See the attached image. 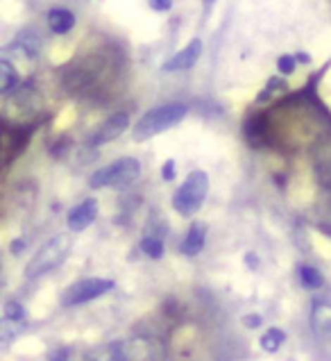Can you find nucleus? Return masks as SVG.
<instances>
[{"label": "nucleus", "mask_w": 331, "mask_h": 361, "mask_svg": "<svg viewBox=\"0 0 331 361\" xmlns=\"http://www.w3.org/2000/svg\"><path fill=\"white\" fill-rule=\"evenodd\" d=\"M186 111L189 109H186V105H182V102H168V105L150 109L146 116H141L137 128H134V139L146 141V139L157 137L163 130H170L186 116Z\"/></svg>", "instance_id": "1"}, {"label": "nucleus", "mask_w": 331, "mask_h": 361, "mask_svg": "<svg viewBox=\"0 0 331 361\" xmlns=\"http://www.w3.org/2000/svg\"><path fill=\"white\" fill-rule=\"evenodd\" d=\"M70 247H73V241H70L68 234H57V236H53V239H48L44 245L39 247L32 259H30V264L25 268V277L32 280V277H41V275L50 273L53 268H57L61 262L66 259Z\"/></svg>", "instance_id": "2"}, {"label": "nucleus", "mask_w": 331, "mask_h": 361, "mask_svg": "<svg viewBox=\"0 0 331 361\" xmlns=\"http://www.w3.org/2000/svg\"><path fill=\"white\" fill-rule=\"evenodd\" d=\"M206 193H209V178H206V173L193 171V173H189V178L184 180L182 187L175 191L173 207L177 214L189 219V216H193L204 204Z\"/></svg>", "instance_id": "3"}, {"label": "nucleus", "mask_w": 331, "mask_h": 361, "mask_svg": "<svg viewBox=\"0 0 331 361\" xmlns=\"http://www.w3.org/2000/svg\"><path fill=\"white\" fill-rule=\"evenodd\" d=\"M141 175V164L134 157H120L109 166L100 169L91 175L89 184L93 189H102V187H111V189H125L132 182H137Z\"/></svg>", "instance_id": "4"}, {"label": "nucleus", "mask_w": 331, "mask_h": 361, "mask_svg": "<svg viewBox=\"0 0 331 361\" xmlns=\"http://www.w3.org/2000/svg\"><path fill=\"white\" fill-rule=\"evenodd\" d=\"M113 288L111 280L105 277H89V280H80L75 284H70L64 293H61V305L64 307H75V305H85L96 300V298L109 293Z\"/></svg>", "instance_id": "5"}, {"label": "nucleus", "mask_w": 331, "mask_h": 361, "mask_svg": "<svg viewBox=\"0 0 331 361\" xmlns=\"http://www.w3.org/2000/svg\"><path fill=\"white\" fill-rule=\"evenodd\" d=\"M127 126H130V116L123 114V111H118V114L109 116L105 123H102V126L98 128V132H96V137L91 139V143H93V146H102V143H109L113 139H118L120 134L127 130Z\"/></svg>", "instance_id": "6"}, {"label": "nucleus", "mask_w": 331, "mask_h": 361, "mask_svg": "<svg viewBox=\"0 0 331 361\" xmlns=\"http://www.w3.org/2000/svg\"><path fill=\"white\" fill-rule=\"evenodd\" d=\"M96 219H98V200L96 198H87L85 202H80L77 207L70 209L68 228L73 232H82V230H87Z\"/></svg>", "instance_id": "7"}, {"label": "nucleus", "mask_w": 331, "mask_h": 361, "mask_svg": "<svg viewBox=\"0 0 331 361\" xmlns=\"http://www.w3.org/2000/svg\"><path fill=\"white\" fill-rule=\"evenodd\" d=\"M311 327L313 332L323 338V341H331V302L327 300H316L311 307Z\"/></svg>", "instance_id": "8"}, {"label": "nucleus", "mask_w": 331, "mask_h": 361, "mask_svg": "<svg viewBox=\"0 0 331 361\" xmlns=\"http://www.w3.org/2000/svg\"><path fill=\"white\" fill-rule=\"evenodd\" d=\"M200 55H202V41L195 39L184 50H180L177 55H173L168 61H166L163 71H184V68H191V66H195V61L200 59Z\"/></svg>", "instance_id": "9"}, {"label": "nucleus", "mask_w": 331, "mask_h": 361, "mask_svg": "<svg viewBox=\"0 0 331 361\" xmlns=\"http://www.w3.org/2000/svg\"><path fill=\"white\" fill-rule=\"evenodd\" d=\"M204 239H206V225H202V223H193V225H191V230L186 232L182 245H180L182 255H186V257H195V255H198V252L202 250V247H204Z\"/></svg>", "instance_id": "10"}, {"label": "nucleus", "mask_w": 331, "mask_h": 361, "mask_svg": "<svg viewBox=\"0 0 331 361\" xmlns=\"http://www.w3.org/2000/svg\"><path fill=\"white\" fill-rule=\"evenodd\" d=\"M48 25L55 35H66L73 30L75 25V16L68 12V9H53L48 14Z\"/></svg>", "instance_id": "11"}, {"label": "nucleus", "mask_w": 331, "mask_h": 361, "mask_svg": "<svg viewBox=\"0 0 331 361\" xmlns=\"http://www.w3.org/2000/svg\"><path fill=\"white\" fill-rule=\"evenodd\" d=\"M299 282H302V286L308 288V291H316V288H320L325 284V277H323V273L318 271V268L302 266V268H299Z\"/></svg>", "instance_id": "12"}, {"label": "nucleus", "mask_w": 331, "mask_h": 361, "mask_svg": "<svg viewBox=\"0 0 331 361\" xmlns=\"http://www.w3.org/2000/svg\"><path fill=\"white\" fill-rule=\"evenodd\" d=\"M18 85V73H16V68L9 64L7 59L0 61V91L3 94H9L14 87Z\"/></svg>", "instance_id": "13"}, {"label": "nucleus", "mask_w": 331, "mask_h": 361, "mask_svg": "<svg viewBox=\"0 0 331 361\" xmlns=\"http://www.w3.org/2000/svg\"><path fill=\"white\" fill-rule=\"evenodd\" d=\"M284 341H286L284 329L273 327V329H268V332L261 336V348L266 350V353H277V350L282 348Z\"/></svg>", "instance_id": "14"}, {"label": "nucleus", "mask_w": 331, "mask_h": 361, "mask_svg": "<svg viewBox=\"0 0 331 361\" xmlns=\"http://www.w3.org/2000/svg\"><path fill=\"white\" fill-rule=\"evenodd\" d=\"M141 250L146 252L150 259H161V257H163V243L159 239H154V236H146V239L141 241Z\"/></svg>", "instance_id": "15"}, {"label": "nucleus", "mask_w": 331, "mask_h": 361, "mask_svg": "<svg viewBox=\"0 0 331 361\" xmlns=\"http://www.w3.org/2000/svg\"><path fill=\"white\" fill-rule=\"evenodd\" d=\"M5 318L12 323H18V321H25L27 318V312L23 305H18L16 300H7L5 302Z\"/></svg>", "instance_id": "16"}, {"label": "nucleus", "mask_w": 331, "mask_h": 361, "mask_svg": "<svg viewBox=\"0 0 331 361\" xmlns=\"http://www.w3.org/2000/svg\"><path fill=\"white\" fill-rule=\"evenodd\" d=\"M277 68H279V73H284V75L293 73V71H295V57L293 55H282L277 59Z\"/></svg>", "instance_id": "17"}, {"label": "nucleus", "mask_w": 331, "mask_h": 361, "mask_svg": "<svg viewBox=\"0 0 331 361\" xmlns=\"http://www.w3.org/2000/svg\"><path fill=\"white\" fill-rule=\"evenodd\" d=\"M261 323H263V318L258 316V314H247V316H243V325H245L247 329H256V327H261Z\"/></svg>", "instance_id": "18"}, {"label": "nucleus", "mask_w": 331, "mask_h": 361, "mask_svg": "<svg viewBox=\"0 0 331 361\" xmlns=\"http://www.w3.org/2000/svg\"><path fill=\"white\" fill-rule=\"evenodd\" d=\"M150 7L157 9V12H166V9L173 7V0H150Z\"/></svg>", "instance_id": "19"}, {"label": "nucleus", "mask_w": 331, "mask_h": 361, "mask_svg": "<svg viewBox=\"0 0 331 361\" xmlns=\"http://www.w3.org/2000/svg\"><path fill=\"white\" fill-rule=\"evenodd\" d=\"M161 175H163V180H173L175 178V161L173 159H168V161L163 164Z\"/></svg>", "instance_id": "20"}, {"label": "nucleus", "mask_w": 331, "mask_h": 361, "mask_svg": "<svg viewBox=\"0 0 331 361\" xmlns=\"http://www.w3.org/2000/svg\"><path fill=\"white\" fill-rule=\"evenodd\" d=\"M68 353H70L68 348H61V350H57V353L50 355V361H68Z\"/></svg>", "instance_id": "21"}, {"label": "nucleus", "mask_w": 331, "mask_h": 361, "mask_svg": "<svg viewBox=\"0 0 331 361\" xmlns=\"http://www.w3.org/2000/svg\"><path fill=\"white\" fill-rule=\"evenodd\" d=\"M245 262H247V266H250V268H256V266H258V257L250 252V255L245 257Z\"/></svg>", "instance_id": "22"}, {"label": "nucleus", "mask_w": 331, "mask_h": 361, "mask_svg": "<svg viewBox=\"0 0 331 361\" xmlns=\"http://www.w3.org/2000/svg\"><path fill=\"white\" fill-rule=\"evenodd\" d=\"M23 247H25V243H23V241H14V243H12V252H14V255L23 252Z\"/></svg>", "instance_id": "23"}, {"label": "nucleus", "mask_w": 331, "mask_h": 361, "mask_svg": "<svg viewBox=\"0 0 331 361\" xmlns=\"http://www.w3.org/2000/svg\"><path fill=\"white\" fill-rule=\"evenodd\" d=\"M297 61H308V55L306 53H299L297 55Z\"/></svg>", "instance_id": "24"}]
</instances>
